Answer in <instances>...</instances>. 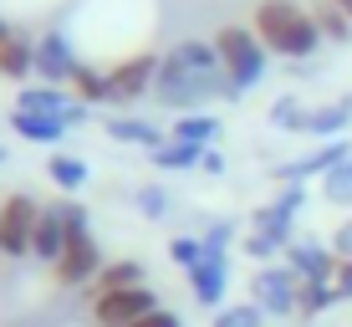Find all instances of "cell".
<instances>
[{"label":"cell","mask_w":352,"mask_h":327,"mask_svg":"<svg viewBox=\"0 0 352 327\" xmlns=\"http://www.w3.org/2000/svg\"><path fill=\"white\" fill-rule=\"evenodd\" d=\"M67 235L72 230L62 225V215H56V204L41 215V225H36V246H31V256L41 261V266H56L62 261V251H67Z\"/></svg>","instance_id":"obj_18"},{"label":"cell","mask_w":352,"mask_h":327,"mask_svg":"<svg viewBox=\"0 0 352 327\" xmlns=\"http://www.w3.org/2000/svg\"><path fill=\"white\" fill-rule=\"evenodd\" d=\"M317 195H322L327 204H337V210H352V159H347V164H337L332 174L322 179Z\"/></svg>","instance_id":"obj_26"},{"label":"cell","mask_w":352,"mask_h":327,"mask_svg":"<svg viewBox=\"0 0 352 327\" xmlns=\"http://www.w3.org/2000/svg\"><path fill=\"white\" fill-rule=\"evenodd\" d=\"M46 179H52L62 195H82V184H87V159H77V154H52V159H46Z\"/></svg>","instance_id":"obj_22"},{"label":"cell","mask_w":352,"mask_h":327,"mask_svg":"<svg viewBox=\"0 0 352 327\" xmlns=\"http://www.w3.org/2000/svg\"><path fill=\"white\" fill-rule=\"evenodd\" d=\"M250 302L265 312V317H296V302H301V276L291 271L286 261H271L250 276Z\"/></svg>","instance_id":"obj_4"},{"label":"cell","mask_w":352,"mask_h":327,"mask_svg":"<svg viewBox=\"0 0 352 327\" xmlns=\"http://www.w3.org/2000/svg\"><path fill=\"white\" fill-rule=\"evenodd\" d=\"M199 169H210V174H220V169H225V154L220 149H204V164Z\"/></svg>","instance_id":"obj_37"},{"label":"cell","mask_w":352,"mask_h":327,"mask_svg":"<svg viewBox=\"0 0 352 327\" xmlns=\"http://www.w3.org/2000/svg\"><path fill=\"white\" fill-rule=\"evenodd\" d=\"M153 98L174 113H210V103H230L240 98V87L225 77L220 52L214 41H179L174 52L159 56V82H153Z\"/></svg>","instance_id":"obj_1"},{"label":"cell","mask_w":352,"mask_h":327,"mask_svg":"<svg viewBox=\"0 0 352 327\" xmlns=\"http://www.w3.org/2000/svg\"><path fill=\"white\" fill-rule=\"evenodd\" d=\"M133 204H138V215H143V220H164L174 200H168V189H164V184H143L138 195H133Z\"/></svg>","instance_id":"obj_31"},{"label":"cell","mask_w":352,"mask_h":327,"mask_svg":"<svg viewBox=\"0 0 352 327\" xmlns=\"http://www.w3.org/2000/svg\"><path fill=\"white\" fill-rule=\"evenodd\" d=\"M107 138L113 143H128V149H159L168 133H159V123H148V118H133V113H113L107 118Z\"/></svg>","instance_id":"obj_14"},{"label":"cell","mask_w":352,"mask_h":327,"mask_svg":"<svg viewBox=\"0 0 352 327\" xmlns=\"http://www.w3.org/2000/svg\"><path fill=\"white\" fill-rule=\"evenodd\" d=\"M168 138L199 143V149H214V138H220V118H214V113H179L174 128H168Z\"/></svg>","instance_id":"obj_20"},{"label":"cell","mask_w":352,"mask_h":327,"mask_svg":"<svg viewBox=\"0 0 352 327\" xmlns=\"http://www.w3.org/2000/svg\"><path fill=\"white\" fill-rule=\"evenodd\" d=\"M102 266L107 261H102V251H97V235L92 230H72L62 261L52 266V276H56V286H92Z\"/></svg>","instance_id":"obj_8"},{"label":"cell","mask_w":352,"mask_h":327,"mask_svg":"<svg viewBox=\"0 0 352 327\" xmlns=\"http://www.w3.org/2000/svg\"><path fill=\"white\" fill-rule=\"evenodd\" d=\"M347 128H352V98H337V103L311 107L301 133H311L317 143H327V138H347Z\"/></svg>","instance_id":"obj_15"},{"label":"cell","mask_w":352,"mask_h":327,"mask_svg":"<svg viewBox=\"0 0 352 327\" xmlns=\"http://www.w3.org/2000/svg\"><path fill=\"white\" fill-rule=\"evenodd\" d=\"M153 82H159V56L153 52H133V56L107 67V103L128 107V103H138L143 92H153Z\"/></svg>","instance_id":"obj_7"},{"label":"cell","mask_w":352,"mask_h":327,"mask_svg":"<svg viewBox=\"0 0 352 327\" xmlns=\"http://www.w3.org/2000/svg\"><path fill=\"white\" fill-rule=\"evenodd\" d=\"M143 261H133V256H123V261H107L102 271H97V282H92V292L102 297V292H133V286H148L143 282Z\"/></svg>","instance_id":"obj_19"},{"label":"cell","mask_w":352,"mask_h":327,"mask_svg":"<svg viewBox=\"0 0 352 327\" xmlns=\"http://www.w3.org/2000/svg\"><path fill=\"white\" fill-rule=\"evenodd\" d=\"M10 133L26 143H62L72 133V123L67 118H41V113H10Z\"/></svg>","instance_id":"obj_17"},{"label":"cell","mask_w":352,"mask_h":327,"mask_svg":"<svg viewBox=\"0 0 352 327\" xmlns=\"http://www.w3.org/2000/svg\"><path fill=\"white\" fill-rule=\"evenodd\" d=\"M311 21H317L322 41H332V46H347L352 41V16L342 6H332V0H317V6H311Z\"/></svg>","instance_id":"obj_23"},{"label":"cell","mask_w":352,"mask_h":327,"mask_svg":"<svg viewBox=\"0 0 352 327\" xmlns=\"http://www.w3.org/2000/svg\"><path fill=\"white\" fill-rule=\"evenodd\" d=\"M189 292L199 307H210V312H220L225 307V292H230V261H210L204 256L199 266H189Z\"/></svg>","instance_id":"obj_13"},{"label":"cell","mask_w":352,"mask_h":327,"mask_svg":"<svg viewBox=\"0 0 352 327\" xmlns=\"http://www.w3.org/2000/svg\"><path fill=\"white\" fill-rule=\"evenodd\" d=\"M10 31H16V26H10V21H6V16H0V41H6V36H10Z\"/></svg>","instance_id":"obj_38"},{"label":"cell","mask_w":352,"mask_h":327,"mask_svg":"<svg viewBox=\"0 0 352 327\" xmlns=\"http://www.w3.org/2000/svg\"><path fill=\"white\" fill-rule=\"evenodd\" d=\"M214 52H220V67L225 77L235 82L240 92L256 87V82L265 77V67H271V52H265V41L256 36V26H240V21H225L220 31L210 36Z\"/></svg>","instance_id":"obj_3"},{"label":"cell","mask_w":352,"mask_h":327,"mask_svg":"<svg viewBox=\"0 0 352 327\" xmlns=\"http://www.w3.org/2000/svg\"><path fill=\"white\" fill-rule=\"evenodd\" d=\"M168 261H174L179 271L199 266V261H204V240H199V235H179V240H168Z\"/></svg>","instance_id":"obj_32"},{"label":"cell","mask_w":352,"mask_h":327,"mask_svg":"<svg viewBox=\"0 0 352 327\" xmlns=\"http://www.w3.org/2000/svg\"><path fill=\"white\" fill-rule=\"evenodd\" d=\"M148 159L159 164L164 174H184V169H199V164H204V149H199V143H179V138H164L159 149L148 154Z\"/></svg>","instance_id":"obj_21"},{"label":"cell","mask_w":352,"mask_h":327,"mask_svg":"<svg viewBox=\"0 0 352 327\" xmlns=\"http://www.w3.org/2000/svg\"><path fill=\"white\" fill-rule=\"evenodd\" d=\"M210 327H265V312L256 302H235V307H220Z\"/></svg>","instance_id":"obj_30"},{"label":"cell","mask_w":352,"mask_h":327,"mask_svg":"<svg viewBox=\"0 0 352 327\" xmlns=\"http://www.w3.org/2000/svg\"><path fill=\"white\" fill-rule=\"evenodd\" d=\"M41 204H36L31 195H10L0 200V256H31L36 246V225H41Z\"/></svg>","instance_id":"obj_6"},{"label":"cell","mask_w":352,"mask_h":327,"mask_svg":"<svg viewBox=\"0 0 352 327\" xmlns=\"http://www.w3.org/2000/svg\"><path fill=\"white\" fill-rule=\"evenodd\" d=\"M286 246H291V240H281V235H265V230H245V235H240V251H245L250 261H261V266L281 261V256H286Z\"/></svg>","instance_id":"obj_25"},{"label":"cell","mask_w":352,"mask_h":327,"mask_svg":"<svg viewBox=\"0 0 352 327\" xmlns=\"http://www.w3.org/2000/svg\"><path fill=\"white\" fill-rule=\"evenodd\" d=\"M56 215H62V225H67V230H87V210H82V204L72 200V195L56 204Z\"/></svg>","instance_id":"obj_33"},{"label":"cell","mask_w":352,"mask_h":327,"mask_svg":"<svg viewBox=\"0 0 352 327\" xmlns=\"http://www.w3.org/2000/svg\"><path fill=\"white\" fill-rule=\"evenodd\" d=\"M72 98H77V103H87V107L107 103V67L82 62V67H77V77H72Z\"/></svg>","instance_id":"obj_24"},{"label":"cell","mask_w":352,"mask_h":327,"mask_svg":"<svg viewBox=\"0 0 352 327\" xmlns=\"http://www.w3.org/2000/svg\"><path fill=\"white\" fill-rule=\"evenodd\" d=\"M332 251H337V261H352V215L332 230Z\"/></svg>","instance_id":"obj_34"},{"label":"cell","mask_w":352,"mask_h":327,"mask_svg":"<svg viewBox=\"0 0 352 327\" xmlns=\"http://www.w3.org/2000/svg\"><path fill=\"white\" fill-rule=\"evenodd\" d=\"M133 327H184V322H179V312H168V307H159V312H148V317H138Z\"/></svg>","instance_id":"obj_36"},{"label":"cell","mask_w":352,"mask_h":327,"mask_svg":"<svg viewBox=\"0 0 352 327\" xmlns=\"http://www.w3.org/2000/svg\"><path fill=\"white\" fill-rule=\"evenodd\" d=\"M199 240H204V256L210 261H230V246H235V220H210L199 230Z\"/></svg>","instance_id":"obj_27"},{"label":"cell","mask_w":352,"mask_h":327,"mask_svg":"<svg viewBox=\"0 0 352 327\" xmlns=\"http://www.w3.org/2000/svg\"><path fill=\"white\" fill-rule=\"evenodd\" d=\"M6 159H10V154H6V143H0V169H6Z\"/></svg>","instance_id":"obj_40"},{"label":"cell","mask_w":352,"mask_h":327,"mask_svg":"<svg viewBox=\"0 0 352 327\" xmlns=\"http://www.w3.org/2000/svg\"><path fill=\"white\" fill-rule=\"evenodd\" d=\"M307 113H311V107L301 103V98H276V107H271V128L301 133V128H307Z\"/></svg>","instance_id":"obj_29"},{"label":"cell","mask_w":352,"mask_h":327,"mask_svg":"<svg viewBox=\"0 0 352 327\" xmlns=\"http://www.w3.org/2000/svg\"><path fill=\"white\" fill-rule=\"evenodd\" d=\"M327 307H337V297H332V282H301L296 317H322Z\"/></svg>","instance_id":"obj_28"},{"label":"cell","mask_w":352,"mask_h":327,"mask_svg":"<svg viewBox=\"0 0 352 327\" xmlns=\"http://www.w3.org/2000/svg\"><path fill=\"white\" fill-rule=\"evenodd\" d=\"M281 261L301 276V282H332V276H337V251H332V240H317V235H296V240L286 246Z\"/></svg>","instance_id":"obj_12"},{"label":"cell","mask_w":352,"mask_h":327,"mask_svg":"<svg viewBox=\"0 0 352 327\" xmlns=\"http://www.w3.org/2000/svg\"><path fill=\"white\" fill-rule=\"evenodd\" d=\"M332 6H342V10H347V16H352V0H332Z\"/></svg>","instance_id":"obj_39"},{"label":"cell","mask_w":352,"mask_h":327,"mask_svg":"<svg viewBox=\"0 0 352 327\" xmlns=\"http://www.w3.org/2000/svg\"><path fill=\"white\" fill-rule=\"evenodd\" d=\"M250 26H256V36L265 41V52L286 56V62H307V56H317V46H322L311 6H296V0H261Z\"/></svg>","instance_id":"obj_2"},{"label":"cell","mask_w":352,"mask_h":327,"mask_svg":"<svg viewBox=\"0 0 352 327\" xmlns=\"http://www.w3.org/2000/svg\"><path fill=\"white\" fill-rule=\"evenodd\" d=\"M0 77H10V82L36 77V41L26 31H10L6 41H0Z\"/></svg>","instance_id":"obj_16"},{"label":"cell","mask_w":352,"mask_h":327,"mask_svg":"<svg viewBox=\"0 0 352 327\" xmlns=\"http://www.w3.org/2000/svg\"><path fill=\"white\" fill-rule=\"evenodd\" d=\"M307 184H281L276 200H265L256 215H250V230H265V235H281V240H296V215L307 210Z\"/></svg>","instance_id":"obj_9"},{"label":"cell","mask_w":352,"mask_h":327,"mask_svg":"<svg viewBox=\"0 0 352 327\" xmlns=\"http://www.w3.org/2000/svg\"><path fill=\"white\" fill-rule=\"evenodd\" d=\"M148 312H159V297H153L148 286L92 297V322H97V327H133L138 317H148Z\"/></svg>","instance_id":"obj_11"},{"label":"cell","mask_w":352,"mask_h":327,"mask_svg":"<svg viewBox=\"0 0 352 327\" xmlns=\"http://www.w3.org/2000/svg\"><path fill=\"white\" fill-rule=\"evenodd\" d=\"M347 159H352V138H327L311 154H301V159L276 164L271 179H276V184H322V179L332 174L337 164H347Z\"/></svg>","instance_id":"obj_5"},{"label":"cell","mask_w":352,"mask_h":327,"mask_svg":"<svg viewBox=\"0 0 352 327\" xmlns=\"http://www.w3.org/2000/svg\"><path fill=\"white\" fill-rule=\"evenodd\" d=\"M332 297H337V302H352V261H337V276H332Z\"/></svg>","instance_id":"obj_35"},{"label":"cell","mask_w":352,"mask_h":327,"mask_svg":"<svg viewBox=\"0 0 352 327\" xmlns=\"http://www.w3.org/2000/svg\"><path fill=\"white\" fill-rule=\"evenodd\" d=\"M77 67H82V56H77V46H72L67 31H41V36H36V77H41V82L72 87Z\"/></svg>","instance_id":"obj_10"}]
</instances>
